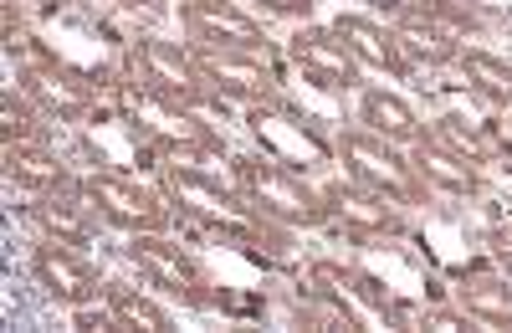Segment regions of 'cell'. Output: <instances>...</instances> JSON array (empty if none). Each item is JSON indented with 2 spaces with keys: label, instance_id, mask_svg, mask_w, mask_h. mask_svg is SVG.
Instances as JSON below:
<instances>
[{
  "label": "cell",
  "instance_id": "obj_14",
  "mask_svg": "<svg viewBox=\"0 0 512 333\" xmlns=\"http://www.w3.org/2000/svg\"><path fill=\"white\" fill-rule=\"evenodd\" d=\"M410 159H415V175L425 180V190L436 195H451V200H472L482 190V170L477 164H466L461 154H451L441 139H415L410 144Z\"/></svg>",
  "mask_w": 512,
  "mask_h": 333
},
{
  "label": "cell",
  "instance_id": "obj_8",
  "mask_svg": "<svg viewBox=\"0 0 512 333\" xmlns=\"http://www.w3.org/2000/svg\"><path fill=\"white\" fill-rule=\"evenodd\" d=\"M287 57L308 72V82H318V88H328V93L364 88V62L349 52V41L333 26H303L287 41Z\"/></svg>",
  "mask_w": 512,
  "mask_h": 333
},
{
  "label": "cell",
  "instance_id": "obj_2",
  "mask_svg": "<svg viewBox=\"0 0 512 333\" xmlns=\"http://www.w3.org/2000/svg\"><path fill=\"white\" fill-rule=\"evenodd\" d=\"M128 82L139 93H154L164 103H180V108H221V93L210 82L205 62L195 47H180V41H159V36H144L128 47Z\"/></svg>",
  "mask_w": 512,
  "mask_h": 333
},
{
  "label": "cell",
  "instance_id": "obj_7",
  "mask_svg": "<svg viewBox=\"0 0 512 333\" xmlns=\"http://www.w3.org/2000/svg\"><path fill=\"white\" fill-rule=\"evenodd\" d=\"M128 262L144 272L149 287H159V293L180 298V303H190V308H210V303H216V293H210L205 272L185 257V246L164 241L159 231H139L134 241H128Z\"/></svg>",
  "mask_w": 512,
  "mask_h": 333
},
{
  "label": "cell",
  "instance_id": "obj_1",
  "mask_svg": "<svg viewBox=\"0 0 512 333\" xmlns=\"http://www.w3.org/2000/svg\"><path fill=\"white\" fill-rule=\"evenodd\" d=\"M231 180H236V190H241V200L251 205V211H262L282 231H313V226H328L333 221L328 195L313 190L308 175L287 170V164H277L267 154L231 159Z\"/></svg>",
  "mask_w": 512,
  "mask_h": 333
},
{
  "label": "cell",
  "instance_id": "obj_11",
  "mask_svg": "<svg viewBox=\"0 0 512 333\" xmlns=\"http://www.w3.org/2000/svg\"><path fill=\"white\" fill-rule=\"evenodd\" d=\"M195 52H200L210 82H216L221 103H246V108H256V103H272V98H277L282 72H277L272 57H262V52H216V47H195Z\"/></svg>",
  "mask_w": 512,
  "mask_h": 333
},
{
  "label": "cell",
  "instance_id": "obj_18",
  "mask_svg": "<svg viewBox=\"0 0 512 333\" xmlns=\"http://www.w3.org/2000/svg\"><path fill=\"white\" fill-rule=\"evenodd\" d=\"M456 303L472 323L512 328V277L507 272H466L456 282Z\"/></svg>",
  "mask_w": 512,
  "mask_h": 333
},
{
  "label": "cell",
  "instance_id": "obj_23",
  "mask_svg": "<svg viewBox=\"0 0 512 333\" xmlns=\"http://www.w3.org/2000/svg\"><path fill=\"white\" fill-rule=\"evenodd\" d=\"M108 308H113V318H118L123 328H144V333L175 328V323H169V313H164L154 298L134 293V287H123V282H108Z\"/></svg>",
  "mask_w": 512,
  "mask_h": 333
},
{
  "label": "cell",
  "instance_id": "obj_4",
  "mask_svg": "<svg viewBox=\"0 0 512 333\" xmlns=\"http://www.w3.org/2000/svg\"><path fill=\"white\" fill-rule=\"evenodd\" d=\"M251 139H256V149H262L267 159L287 164V170H297V175L318 170V164H328L338 154L313 129V118L303 108H292L287 98H272V103H256L251 108Z\"/></svg>",
  "mask_w": 512,
  "mask_h": 333
},
{
  "label": "cell",
  "instance_id": "obj_21",
  "mask_svg": "<svg viewBox=\"0 0 512 333\" xmlns=\"http://www.w3.org/2000/svg\"><path fill=\"white\" fill-rule=\"evenodd\" d=\"M431 139H441L451 154H461L466 164H492V154H497V144H492V134L482 129V123H466V118H456V113H446V118H436V129H431Z\"/></svg>",
  "mask_w": 512,
  "mask_h": 333
},
{
  "label": "cell",
  "instance_id": "obj_13",
  "mask_svg": "<svg viewBox=\"0 0 512 333\" xmlns=\"http://www.w3.org/2000/svg\"><path fill=\"white\" fill-rule=\"evenodd\" d=\"M31 226L47 236V241H67V246H93L98 236V211H93V200L82 195L77 185L72 190H57V195H41L31 200Z\"/></svg>",
  "mask_w": 512,
  "mask_h": 333
},
{
  "label": "cell",
  "instance_id": "obj_27",
  "mask_svg": "<svg viewBox=\"0 0 512 333\" xmlns=\"http://www.w3.org/2000/svg\"><path fill=\"white\" fill-rule=\"evenodd\" d=\"M108 6H123V11H144V16H164L169 0H108Z\"/></svg>",
  "mask_w": 512,
  "mask_h": 333
},
{
  "label": "cell",
  "instance_id": "obj_25",
  "mask_svg": "<svg viewBox=\"0 0 512 333\" xmlns=\"http://www.w3.org/2000/svg\"><path fill=\"white\" fill-rule=\"evenodd\" d=\"M487 246H492V262L512 277V226H497V231L487 236Z\"/></svg>",
  "mask_w": 512,
  "mask_h": 333
},
{
  "label": "cell",
  "instance_id": "obj_24",
  "mask_svg": "<svg viewBox=\"0 0 512 333\" xmlns=\"http://www.w3.org/2000/svg\"><path fill=\"white\" fill-rule=\"evenodd\" d=\"M267 16H287V21H303V16H313V0H256Z\"/></svg>",
  "mask_w": 512,
  "mask_h": 333
},
{
  "label": "cell",
  "instance_id": "obj_17",
  "mask_svg": "<svg viewBox=\"0 0 512 333\" xmlns=\"http://www.w3.org/2000/svg\"><path fill=\"white\" fill-rule=\"evenodd\" d=\"M6 180L16 190H26L31 200L41 195H57V190H72V170L67 159L41 149V144H21V149H6Z\"/></svg>",
  "mask_w": 512,
  "mask_h": 333
},
{
  "label": "cell",
  "instance_id": "obj_9",
  "mask_svg": "<svg viewBox=\"0 0 512 333\" xmlns=\"http://www.w3.org/2000/svg\"><path fill=\"white\" fill-rule=\"evenodd\" d=\"M31 277L47 287L57 303H67V308H93L98 298H108L103 272L93 262H82L77 246H67V241H47V236H41L36 252H31Z\"/></svg>",
  "mask_w": 512,
  "mask_h": 333
},
{
  "label": "cell",
  "instance_id": "obj_12",
  "mask_svg": "<svg viewBox=\"0 0 512 333\" xmlns=\"http://www.w3.org/2000/svg\"><path fill=\"white\" fill-rule=\"evenodd\" d=\"M323 195H328V205H333V221L344 226V231H354V236H400V211L405 205H395L384 190H374V185H364V180H333V185H323Z\"/></svg>",
  "mask_w": 512,
  "mask_h": 333
},
{
  "label": "cell",
  "instance_id": "obj_10",
  "mask_svg": "<svg viewBox=\"0 0 512 333\" xmlns=\"http://www.w3.org/2000/svg\"><path fill=\"white\" fill-rule=\"evenodd\" d=\"M180 21L190 31V47H216V52H262L267 57V31L256 26L231 0H185Z\"/></svg>",
  "mask_w": 512,
  "mask_h": 333
},
{
  "label": "cell",
  "instance_id": "obj_16",
  "mask_svg": "<svg viewBox=\"0 0 512 333\" xmlns=\"http://www.w3.org/2000/svg\"><path fill=\"white\" fill-rule=\"evenodd\" d=\"M333 31L349 41V52H354L364 67H374V72H384V77H395V82L410 77V62H405V52H400L395 31H384L379 21H369V16H338Z\"/></svg>",
  "mask_w": 512,
  "mask_h": 333
},
{
  "label": "cell",
  "instance_id": "obj_26",
  "mask_svg": "<svg viewBox=\"0 0 512 333\" xmlns=\"http://www.w3.org/2000/svg\"><path fill=\"white\" fill-rule=\"evenodd\" d=\"M374 11H390L395 21L400 16H420V11H436V0H369Z\"/></svg>",
  "mask_w": 512,
  "mask_h": 333
},
{
  "label": "cell",
  "instance_id": "obj_19",
  "mask_svg": "<svg viewBox=\"0 0 512 333\" xmlns=\"http://www.w3.org/2000/svg\"><path fill=\"white\" fill-rule=\"evenodd\" d=\"M359 123H364L369 134L390 139V144H415V139H425L415 108H410L400 93H390V88H364V93H359Z\"/></svg>",
  "mask_w": 512,
  "mask_h": 333
},
{
  "label": "cell",
  "instance_id": "obj_3",
  "mask_svg": "<svg viewBox=\"0 0 512 333\" xmlns=\"http://www.w3.org/2000/svg\"><path fill=\"white\" fill-rule=\"evenodd\" d=\"M333 149H338V159L349 164V175H354V180L384 190L395 205H425V200H431L425 180L415 175V159H405L400 144L369 134L364 123H359V129H344V134H338Z\"/></svg>",
  "mask_w": 512,
  "mask_h": 333
},
{
  "label": "cell",
  "instance_id": "obj_6",
  "mask_svg": "<svg viewBox=\"0 0 512 333\" xmlns=\"http://www.w3.org/2000/svg\"><path fill=\"white\" fill-rule=\"evenodd\" d=\"M77 190L93 200V211L108 226H118L128 236L164 231L169 216H175V211H169V200H164V190H149V185L128 180V175H113V170H93L88 180H77Z\"/></svg>",
  "mask_w": 512,
  "mask_h": 333
},
{
  "label": "cell",
  "instance_id": "obj_5",
  "mask_svg": "<svg viewBox=\"0 0 512 333\" xmlns=\"http://www.w3.org/2000/svg\"><path fill=\"white\" fill-rule=\"evenodd\" d=\"M16 82H21V93L47 113L52 123H82L93 108H98V82H88L82 72H72V67H62L57 57H47L41 47H31L26 57H21V72H16Z\"/></svg>",
  "mask_w": 512,
  "mask_h": 333
},
{
  "label": "cell",
  "instance_id": "obj_22",
  "mask_svg": "<svg viewBox=\"0 0 512 333\" xmlns=\"http://www.w3.org/2000/svg\"><path fill=\"white\" fill-rule=\"evenodd\" d=\"M36 139H41V108L21 88H6L0 93V144L21 149V144H36Z\"/></svg>",
  "mask_w": 512,
  "mask_h": 333
},
{
  "label": "cell",
  "instance_id": "obj_15",
  "mask_svg": "<svg viewBox=\"0 0 512 333\" xmlns=\"http://www.w3.org/2000/svg\"><path fill=\"white\" fill-rule=\"evenodd\" d=\"M395 41H400V52L405 62L415 67H451L461 57V36L436 16V11H420V16H400L395 21Z\"/></svg>",
  "mask_w": 512,
  "mask_h": 333
},
{
  "label": "cell",
  "instance_id": "obj_20",
  "mask_svg": "<svg viewBox=\"0 0 512 333\" xmlns=\"http://www.w3.org/2000/svg\"><path fill=\"white\" fill-rule=\"evenodd\" d=\"M456 67L472 93H482L497 108H512V62H502L497 52H482V47H461Z\"/></svg>",
  "mask_w": 512,
  "mask_h": 333
}]
</instances>
